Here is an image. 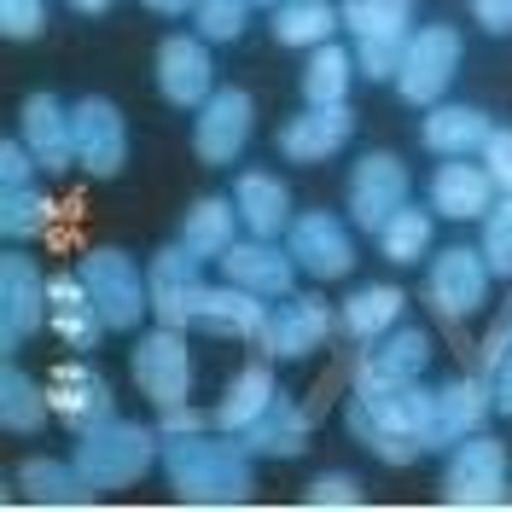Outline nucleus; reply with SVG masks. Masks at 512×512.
Listing matches in <instances>:
<instances>
[{
  "label": "nucleus",
  "mask_w": 512,
  "mask_h": 512,
  "mask_svg": "<svg viewBox=\"0 0 512 512\" xmlns=\"http://www.w3.org/2000/svg\"><path fill=\"white\" fill-rule=\"evenodd\" d=\"M47 326L59 332L70 350H99V332H111L99 320L94 297L82 286V274H53L47 280Z\"/></svg>",
  "instance_id": "20"
},
{
  "label": "nucleus",
  "mask_w": 512,
  "mask_h": 512,
  "mask_svg": "<svg viewBox=\"0 0 512 512\" xmlns=\"http://www.w3.org/2000/svg\"><path fill=\"white\" fill-rule=\"evenodd\" d=\"M239 443L251 448V454H280V460H291V454L309 448V414H303L291 396H274V402L239 431Z\"/></svg>",
  "instance_id": "24"
},
{
  "label": "nucleus",
  "mask_w": 512,
  "mask_h": 512,
  "mask_svg": "<svg viewBox=\"0 0 512 512\" xmlns=\"http://www.w3.org/2000/svg\"><path fill=\"white\" fill-rule=\"evenodd\" d=\"M169 431H204V414L192 402H175V408H163V437Z\"/></svg>",
  "instance_id": "47"
},
{
  "label": "nucleus",
  "mask_w": 512,
  "mask_h": 512,
  "mask_svg": "<svg viewBox=\"0 0 512 512\" xmlns=\"http://www.w3.org/2000/svg\"><path fill=\"white\" fill-rule=\"evenodd\" d=\"M355 134L350 105H309L303 117H291L280 128V158L291 163H326L332 152H344Z\"/></svg>",
  "instance_id": "17"
},
{
  "label": "nucleus",
  "mask_w": 512,
  "mask_h": 512,
  "mask_svg": "<svg viewBox=\"0 0 512 512\" xmlns=\"http://www.w3.org/2000/svg\"><path fill=\"white\" fill-rule=\"evenodd\" d=\"M47 414H53L47 384H35L30 373L6 367V373H0V425H6V431H18V437H30V431L47 425Z\"/></svg>",
  "instance_id": "29"
},
{
  "label": "nucleus",
  "mask_w": 512,
  "mask_h": 512,
  "mask_svg": "<svg viewBox=\"0 0 512 512\" xmlns=\"http://www.w3.org/2000/svg\"><path fill=\"white\" fill-rule=\"evenodd\" d=\"M489 262L483 251H466V245H454V251H437L431 256V303H437V315L443 320H466L483 309V297H489Z\"/></svg>",
  "instance_id": "14"
},
{
  "label": "nucleus",
  "mask_w": 512,
  "mask_h": 512,
  "mask_svg": "<svg viewBox=\"0 0 512 512\" xmlns=\"http://www.w3.org/2000/svg\"><path fill=\"white\" fill-rule=\"evenodd\" d=\"M454 70H460V35L448 30V24H431V30L408 35V53H402V70H396V94L408 99V105L431 111L448 94Z\"/></svg>",
  "instance_id": "7"
},
{
  "label": "nucleus",
  "mask_w": 512,
  "mask_h": 512,
  "mask_svg": "<svg viewBox=\"0 0 512 512\" xmlns=\"http://www.w3.org/2000/svg\"><path fill=\"white\" fill-rule=\"evenodd\" d=\"M443 501L448 507H507V448L478 437V431L466 443H454V460L443 472Z\"/></svg>",
  "instance_id": "6"
},
{
  "label": "nucleus",
  "mask_w": 512,
  "mask_h": 512,
  "mask_svg": "<svg viewBox=\"0 0 512 512\" xmlns=\"http://www.w3.org/2000/svg\"><path fill=\"white\" fill-rule=\"evenodd\" d=\"M70 6H76V12H88V18H99V12H105L111 0H70Z\"/></svg>",
  "instance_id": "49"
},
{
  "label": "nucleus",
  "mask_w": 512,
  "mask_h": 512,
  "mask_svg": "<svg viewBox=\"0 0 512 512\" xmlns=\"http://www.w3.org/2000/svg\"><path fill=\"white\" fill-rule=\"evenodd\" d=\"M70 123H76V169H88L94 181L123 175V163H128V123H123V111H117L111 99L88 94L76 111H70Z\"/></svg>",
  "instance_id": "11"
},
{
  "label": "nucleus",
  "mask_w": 512,
  "mask_h": 512,
  "mask_svg": "<svg viewBox=\"0 0 512 512\" xmlns=\"http://www.w3.org/2000/svg\"><path fill=\"white\" fill-rule=\"evenodd\" d=\"M396 320H402V291L396 286H361L350 303H344V332L361 338V344L384 338Z\"/></svg>",
  "instance_id": "32"
},
{
  "label": "nucleus",
  "mask_w": 512,
  "mask_h": 512,
  "mask_svg": "<svg viewBox=\"0 0 512 512\" xmlns=\"http://www.w3.org/2000/svg\"><path fill=\"white\" fill-rule=\"evenodd\" d=\"M222 274L233 280V286L256 291V297H286L297 262H291V251L280 256L268 239H251V245H227L222 251Z\"/></svg>",
  "instance_id": "23"
},
{
  "label": "nucleus",
  "mask_w": 512,
  "mask_h": 512,
  "mask_svg": "<svg viewBox=\"0 0 512 512\" xmlns=\"http://www.w3.org/2000/svg\"><path fill=\"white\" fill-rule=\"evenodd\" d=\"M233 204H239V222L251 227V239H274L291 222V192L274 175H262V169L233 181Z\"/></svg>",
  "instance_id": "26"
},
{
  "label": "nucleus",
  "mask_w": 512,
  "mask_h": 512,
  "mask_svg": "<svg viewBox=\"0 0 512 512\" xmlns=\"http://www.w3.org/2000/svg\"><path fill=\"white\" fill-rule=\"evenodd\" d=\"M35 169H41V163H35V152L24 146V140H6V146H0V192L30 187Z\"/></svg>",
  "instance_id": "45"
},
{
  "label": "nucleus",
  "mask_w": 512,
  "mask_h": 512,
  "mask_svg": "<svg viewBox=\"0 0 512 512\" xmlns=\"http://www.w3.org/2000/svg\"><path fill=\"white\" fill-rule=\"evenodd\" d=\"M402 53H408V35H361V47H355V70L373 76V82H396Z\"/></svg>",
  "instance_id": "40"
},
{
  "label": "nucleus",
  "mask_w": 512,
  "mask_h": 512,
  "mask_svg": "<svg viewBox=\"0 0 512 512\" xmlns=\"http://www.w3.org/2000/svg\"><path fill=\"white\" fill-rule=\"evenodd\" d=\"M483 169H489V181L501 192H512V128H489V140H483Z\"/></svg>",
  "instance_id": "44"
},
{
  "label": "nucleus",
  "mask_w": 512,
  "mask_h": 512,
  "mask_svg": "<svg viewBox=\"0 0 512 512\" xmlns=\"http://www.w3.org/2000/svg\"><path fill=\"white\" fill-rule=\"evenodd\" d=\"M379 251L390 256V262H419V256L431 251V216L414 210V204H402V210L379 227Z\"/></svg>",
  "instance_id": "36"
},
{
  "label": "nucleus",
  "mask_w": 512,
  "mask_h": 512,
  "mask_svg": "<svg viewBox=\"0 0 512 512\" xmlns=\"http://www.w3.org/2000/svg\"><path fill=\"white\" fill-rule=\"evenodd\" d=\"M47 396H53V414H59L70 431H88V425H99V419L111 414V390H105V379H99L88 361H64V367H53Z\"/></svg>",
  "instance_id": "21"
},
{
  "label": "nucleus",
  "mask_w": 512,
  "mask_h": 512,
  "mask_svg": "<svg viewBox=\"0 0 512 512\" xmlns=\"http://www.w3.org/2000/svg\"><path fill=\"white\" fill-rule=\"evenodd\" d=\"M431 408L437 390H419V379H396V373H355V408H350V431L373 448L390 466H408L425 454L431 437Z\"/></svg>",
  "instance_id": "1"
},
{
  "label": "nucleus",
  "mask_w": 512,
  "mask_h": 512,
  "mask_svg": "<svg viewBox=\"0 0 512 512\" xmlns=\"http://www.w3.org/2000/svg\"><path fill=\"white\" fill-rule=\"evenodd\" d=\"M76 274H82V286H88L99 320H105L111 332H134L140 315L152 309V280H146L123 251H111V245L88 251L82 262H76Z\"/></svg>",
  "instance_id": "5"
},
{
  "label": "nucleus",
  "mask_w": 512,
  "mask_h": 512,
  "mask_svg": "<svg viewBox=\"0 0 512 512\" xmlns=\"http://www.w3.org/2000/svg\"><path fill=\"white\" fill-rule=\"evenodd\" d=\"M350 82H355V53H344L338 41H326V47H315V59L303 70V99L309 105H344Z\"/></svg>",
  "instance_id": "33"
},
{
  "label": "nucleus",
  "mask_w": 512,
  "mask_h": 512,
  "mask_svg": "<svg viewBox=\"0 0 512 512\" xmlns=\"http://www.w3.org/2000/svg\"><path fill=\"white\" fill-rule=\"evenodd\" d=\"M233 222H239V204L210 192V198H198L187 216H181V245H187L192 256H204V262H210V256L222 262V251L233 245Z\"/></svg>",
  "instance_id": "27"
},
{
  "label": "nucleus",
  "mask_w": 512,
  "mask_h": 512,
  "mask_svg": "<svg viewBox=\"0 0 512 512\" xmlns=\"http://www.w3.org/2000/svg\"><path fill=\"white\" fill-rule=\"evenodd\" d=\"M251 123H256V105L245 88H216V94L198 105V123H192V152L198 163H210V169H222L245 152V140H251Z\"/></svg>",
  "instance_id": "8"
},
{
  "label": "nucleus",
  "mask_w": 512,
  "mask_h": 512,
  "mask_svg": "<svg viewBox=\"0 0 512 512\" xmlns=\"http://www.w3.org/2000/svg\"><path fill=\"white\" fill-rule=\"evenodd\" d=\"M140 6H152V12H163V18H187V12H198V0H140Z\"/></svg>",
  "instance_id": "48"
},
{
  "label": "nucleus",
  "mask_w": 512,
  "mask_h": 512,
  "mask_svg": "<svg viewBox=\"0 0 512 512\" xmlns=\"http://www.w3.org/2000/svg\"><path fill=\"white\" fill-rule=\"evenodd\" d=\"M251 6H280V0H251Z\"/></svg>",
  "instance_id": "50"
},
{
  "label": "nucleus",
  "mask_w": 512,
  "mask_h": 512,
  "mask_svg": "<svg viewBox=\"0 0 512 512\" xmlns=\"http://www.w3.org/2000/svg\"><path fill=\"white\" fill-rule=\"evenodd\" d=\"M286 251L291 262L309 274V280H344L355 268V239L350 227L338 222L332 210H309V216H297L286 233Z\"/></svg>",
  "instance_id": "12"
},
{
  "label": "nucleus",
  "mask_w": 512,
  "mask_h": 512,
  "mask_svg": "<svg viewBox=\"0 0 512 512\" xmlns=\"http://www.w3.org/2000/svg\"><path fill=\"white\" fill-rule=\"evenodd\" d=\"M483 419H489V384H483V379L443 384V390H437V408H431V437H425V448L466 443Z\"/></svg>",
  "instance_id": "22"
},
{
  "label": "nucleus",
  "mask_w": 512,
  "mask_h": 512,
  "mask_svg": "<svg viewBox=\"0 0 512 512\" xmlns=\"http://www.w3.org/2000/svg\"><path fill=\"white\" fill-rule=\"evenodd\" d=\"M163 448L152 431H140V425H128V419L105 414L99 425L88 431H76V478L88 483V489H128L134 478H146V466L158 460Z\"/></svg>",
  "instance_id": "3"
},
{
  "label": "nucleus",
  "mask_w": 512,
  "mask_h": 512,
  "mask_svg": "<svg viewBox=\"0 0 512 512\" xmlns=\"http://www.w3.org/2000/svg\"><path fill=\"white\" fill-rule=\"evenodd\" d=\"M158 94L175 111H198L216 94V64H210V47L198 35H169L158 47Z\"/></svg>",
  "instance_id": "15"
},
{
  "label": "nucleus",
  "mask_w": 512,
  "mask_h": 512,
  "mask_svg": "<svg viewBox=\"0 0 512 512\" xmlns=\"http://www.w3.org/2000/svg\"><path fill=\"white\" fill-rule=\"evenodd\" d=\"M158 320L163 326H204V332H233V338H262L268 326V303L245 286H187L181 297L158 303Z\"/></svg>",
  "instance_id": "4"
},
{
  "label": "nucleus",
  "mask_w": 512,
  "mask_h": 512,
  "mask_svg": "<svg viewBox=\"0 0 512 512\" xmlns=\"http://www.w3.org/2000/svg\"><path fill=\"white\" fill-rule=\"evenodd\" d=\"M163 472L175 483V495L187 507H239L251 501L256 472H251V448L227 437H204V431H169L163 443Z\"/></svg>",
  "instance_id": "2"
},
{
  "label": "nucleus",
  "mask_w": 512,
  "mask_h": 512,
  "mask_svg": "<svg viewBox=\"0 0 512 512\" xmlns=\"http://www.w3.org/2000/svg\"><path fill=\"white\" fill-rule=\"evenodd\" d=\"M309 507H361V483L350 472H326V478L309 483V495H303Z\"/></svg>",
  "instance_id": "43"
},
{
  "label": "nucleus",
  "mask_w": 512,
  "mask_h": 512,
  "mask_svg": "<svg viewBox=\"0 0 512 512\" xmlns=\"http://www.w3.org/2000/svg\"><path fill=\"white\" fill-rule=\"evenodd\" d=\"M425 361H431V338H425L419 326H390L384 338H373V350H367L361 367H373V373H396V379H419Z\"/></svg>",
  "instance_id": "30"
},
{
  "label": "nucleus",
  "mask_w": 512,
  "mask_h": 512,
  "mask_svg": "<svg viewBox=\"0 0 512 512\" xmlns=\"http://www.w3.org/2000/svg\"><path fill=\"white\" fill-rule=\"evenodd\" d=\"M274 396H280V390H274V373H268V367L256 361V367H245L239 379L227 384L222 408H216V425H222V431H233V437H239V431H245V425H251V419L262 414L268 402H274Z\"/></svg>",
  "instance_id": "31"
},
{
  "label": "nucleus",
  "mask_w": 512,
  "mask_h": 512,
  "mask_svg": "<svg viewBox=\"0 0 512 512\" xmlns=\"http://www.w3.org/2000/svg\"><path fill=\"white\" fill-rule=\"evenodd\" d=\"M41 30H47V0H0V35L35 41Z\"/></svg>",
  "instance_id": "42"
},
{
  "label": "nucleus",
  "mask_w": 512,
  "mask_h": 512,
  "mask_svg": "<svg viewBox=\"0 0 512 512\" xmlns=\"http://www.w3.org/2000/svg\"><path fill=\"white\" fill-rule=\"evenodd\" d=\"M326 338H332V309H326L320 297H291L280 309H268V326H262L268 355H286V361L320 350Z\"/></svg>",
  "instance_id": "18"
},
{
  "label": "nucleus",
  "mask_w": 512,
  "mask_h": 512,
  "mask_svg": "<svg viewBox=\"0 0 512 512\" xmlns=\"http://www.w3.org/2000/svg\"><path fill=\"white\" fill-rule=\"evenodd\" d=\"M245 6L251 0H198V35L204 41H239V30H245Z\"/></svg>",
  "instance_id": "41"
},
{
  "label": "nucleus",
  "mask_w": 512,
  "mask_h": 512,
  "mask_svg": "<svg viewBox=\"0 0 512 512\" xmlns=\"http://www.w3.org/2000/svg\"><path fill=\"white\" fill-rule=\"evenodd\" d=\"M402 204H408V163L396 152H367L350 175V216L367 233H379Z\"/></svg>",
  "instance_id": "13"
},
{
  "label": "nucleus",
  "mask_w": 512,
  "mask_h": 512,
  "mask_svg": "<svg viewBox=\"0 0 512 512\" xmlns=\"http://www.w3.org/2000/svg\"><path fill=\"white\" fill-rule=\"evenodd\" d=\"M419 140L437 152V158H466V152H483V140H489V117L472 111V105H431L425 111V128H419Z\"/></svg>",
  "instance_id": "25"
},
{
  "label": "nucleus",
  "mask_w": 512,
  "mask_h": 512,
  "mask_svg": "<svg viewBox=\"0 0 512 512\" xmlns=\"http://www.w3.org/2000/svg\"><path fill=\"white\" fill-rule=\"evenodd\" d=\"M483 384H489V408L512 419V326H501L483 350Z\"/></svg>",
  "instance_id": "39"
},
{
  "label": "nucleus",
  "mask_w": 512,
  "mask_h": 512,
  "mask_svg": "<svg viewBox=\"0 0 512 512\" xmlns=\"http://www.w3.org/2000/svg\"><path fill=\"white\" fill-rule=\"evenodd\" d=\"M53 222V198L35 187H12L0 192V233L6 239H35V233H47Z\"/></svg>",
  "instance_id": "35"
},
{
  "label": "nucleus",
  "mask_w": 512,
  "mask_h": 512,
  "mask_svg": "<svg viewBox=\"0 0 512 512\" xmlns=\"http://www.w3.org/2000/svg\"><path fill=\"white\" fill-rule=\"evenodd\" d=\"M18 483H24V495L41 501V507H70V501H82V489H88V483L76 478V466H59V460H30V466L18 472Z\"/></svg>",
  "instance_id": "34"
},
{
  "label": "nucleus",
  "mask_w": 512,
  "mask_h": 512,
  "mask_svg": "<svg viewBox=\"0 0 512 512\" xmlns=\"http://www.w3.org/2000/svg\"><path fill=\"white\" fill-rule=\"evenodd\" d=\"M18 123H24L18 128V140L35 152V163H41L47 175L76 169V123H70V111H64L53 94H30Z\"/></svg>",
  "instance_id": "16"
},
{
  "label": "nucleus",
  "mask_w": 512,
  "mask_h": 512,
  "mask_svg": "<svg viewBox=\"0 0 512 512\" xmlns=\"http://www.w3.org/2000/svg\"><path fill=\"white\" fill-rule=\"evenodd\" d=\"M489 204H495V181H489L483 163L454 158V163H443V169L431 175V210L448 216V222H483Z\"/></svg>",
  "instance_id": "19"
},
{
  "label": "nucleus",
  "mask_w": 512,
  "mask_h": 512,
  "mask_svg": "<svg viewBox=\"0 0 512 512\" xmlns=\"http://www.w3.org/2000/svg\"><path fill=\"white\" fill-rule=\"evenodd\" d=\"M134 384L158 402V408H175L192 396V355L181 326H158L134 344Z\"/></svg>",
  "instance_id": "9"
},
{
  "label": "nucleus",
  "mask_w": 512,
  "mask_h": 512,
  "mask_svg": "<svg viewBox=\"0 0 512 512\" xmlns=\"http://www.w3.org/2000/svg\"><path fill=\"white\" fill-rule=\"evenodd\" d=\"M47 326V274L30 256H0V350H18Z\"/></svg>",
  "instance_id": "10"
},
{
  "label": "nucleus",
  "mask_w": 512,
  "mask_h": 512,
  "mask_svg": "<svg viewBox=\"0 0 512 512\" xmlns=\"http://www.w3.org/2000/svg\"><path fill=\"white\" fill-rule=\"evenodd\" d=\"M472 18L489 35H512V0H472Z\"/></svg>",
  "instance_id": "46"
},
{
  "label": "nucleus",
  "mask_w": 512,
  "mask_h": 512,
  "mask_svg": "<svg viewBox=\"0 0 512 512\" xmlns=\"http://www.w3.org/2000/svg\"><path fill=\"white\" fill-rule=\"evenodd\" d=\"M344 18H338V6L332 0H280L274 6V41L280 47H326L332 30H338Z\"/></svg>",
  "instance_id": "28"
},
{
  "label": "nucleus",
  "mask_w": 512,
  "mask_h": 512,
  "mask_svg": "<svg viewBox=\"0 0 512 512\" xmlns=\"http://www.w3.org/2000/svg\"><path fill=\"white\" fill-rule=\"evenodd\" d=\"M478 251H483V262H489V274L512 280V192H501V204H489Z\"/></svg>",
  "instance_id": "38"
},
{
  "label": "nucleus",
  "mask_w": 512,
  "mask_h": 512,
  "mask_svg": "<svg viewBox=\"0 0 512 512\" xmlns=\"http://www.w3.org/2000/svg\"><path fill=\"white\" fill-rule=\"evenodd\" d=\"M338 18H344L355 35H408L414 0H344Z\"/></svg>",
  "instance_id": "37"
}]
</instances>
